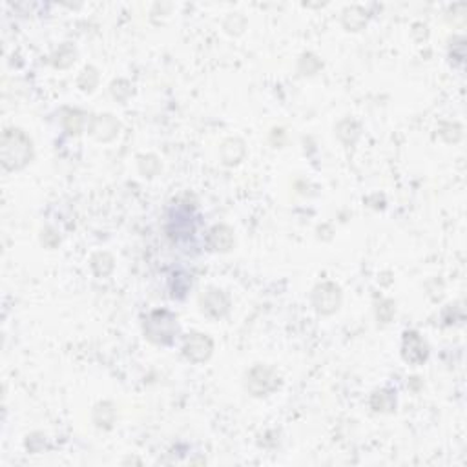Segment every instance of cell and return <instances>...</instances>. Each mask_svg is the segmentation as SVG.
<instances>
[{
  "label": "cell",
  "mask_w": 467,
  "mask_h": 467,
  "mask_svg": "<svg viewBox=\"0 0 467 467\" xmlns=\"http://www.w3.org/2000/svg\"><path fill=\"white\" fill-rule=\"evenodd\" d=\"M312 301H314L318 312L333 314L342 303V292L334 283H323V285L316 287V291L312 294Z\"/></svg>",
  "instance_id": "obj_4"
},
{
  "label": "cell",
  "mask_w": 467,
  "mask_h": 467,
  "mask_svg": "<svg viewBox=\"0 0 467 467\" xmlns=\"http://www.w3.org/2000/svg\"><path fill=\"white\" fill-rule=\"evenodd\" d=\"M66 126L68 130H70V134H79L81 128H83V117L79 114H72L66 119Z\"/></svg>",
  "instance_id": "obj_12"
},
{
  "label": "cell",
  "mask_w": 467,
  "mask_h": 467,
  "mask_svg": "<svg viewBox=\"0 0 467 467\" xmlns=\"http://www.w3.org/2000/svg\"><path fill=\"white\" fill-rule=\"evenodd\" d=\"M404 356L411 364H422L427 358L426 343L422 342V338L416 333L405 334L404 342Z\"/></svg>",
  "instance_id": "obj_7"
},
{
  "label": "cell",
  "mask_w": 467,
  "mask_h": 467,
  "mask_svg": "<svg viewBox=\"0 0 467 467\" xmlns=\"http://www.w3.org/2000/svg\"><path fill=\"white\" fill-rule=\"evenodd\" d=\"M148 340L154 343H170L177 334V320L167 311L154 312L145 325Z\"/></svg>",
  "instance_id": "obj_2"
},
{
  "label": "cell",
  "mask_w": 467,
  "mask_h": 467,
  "mask_svg": "<svg viewBox=\"0 0 467 467\" xmlns=\"http://www.w3.org/2000/svg\"><path fill=\"white\" fill-rule=\"evenodd\" d=\"M374 396H378V398H380V405H376V407H374L376 411H391L393 407H395V398H393L389 393L382 391V393H376Z\"/></svg>",
  "instance_id": "obj_11"
},
{
  "label": "cell",
  "mask_w": 467,
  "mask_h": 467,
  "mask_svg": "<svg viewBox=\"0 0 467 467\" xmlns=\"http://www.w3.org/2000/svg\"><path fill=\"white\" fill-rule=\"evenodd\" d=\"M92 134L101 141L114 139L115 135L119 134V123L112 115H99V117H95L94 125H92Z\"/></svg>",
  "instance_id": "obj_8"
},
{
  "label": "cell",
  "mask_w": 467,
  "mask_h": 467,
  "mask_svg": "<svg viewBox=\"0 0 467 467\" xmlns=\"http://www.w3.org/2000/svg\"><path fill=\"white\" fill-rule=\"evenodd\" d=\"M32 159V141L21 130H6L2 135V163L10 170L26 167Z\"/></svg>",
  "instance_id": "obj_1"
},
{
  "label": "cell",
  "mask_w": 467,
  "mask_h": 467,
  "mask_svg": "<svg viewBox=\"0 0 467 467\" xmlns=\"http://www.w3.org/2000/svg\"><path fill=\"white\" fill-rule=\"evenodd\" d=\"M212 349L214 343L210 338L205 336V334H192L185 343V356L196 362V364H199V362H205V360L210 358Z\"/></svg>",
  "instance_id": "obj_5"
},
{
  "label": "cell",
  "mask_w": 467,
  "mask_h": 467,
  "mask_svg": "<svg viewBox=\"0 0 467 467\" xmlns=\"http://www.w3.org/2000/svg\"><path fill=\"white\" fill-rule=\"evenodd\" d=\"M234 243V234L229 227H225V225H219L216 229L210 232V245H212L216 250H229L232 249Z\"/></svg>",
  "instance_id": "obj_10"
},
{
  "label": "cell",
  "mask_w": 467,
  "mask_h": 467,
  "mask_svg": "<svg viewBox=\"0 0 467 467\" xmlns=\"http://www.w3.org/2000/svg\"><path fill=\"white\" fill-rule=\"evenodd\" d=\"M278 385H280L278 374L265 365H256L247 376V389L254 396L269 395L274 389H278Z\"/></svg>",
  "instance_id": "obj_3"
},
{
  "label": "cell",
  "mask_w": 467,
  "mask_h": 467,
  "mask_svg": "<svg viewBox=\"0 0 467 467\" xmlns=\"http://www.w3.org/2000/svg\"><path fill=\"white\" fill-rule=\"evenodd\" d=\"M203 312L210 318H221L229 311V300L221 291H208L201 298Z\"/></svg>",
  "instance_id": "obj_6"
},
{
  "label": "cell",
  "mask_w": 467,
  "mask_h": 467,
  "mask_svg": "<svg viewBox=\"0 0 467 467\" xmlns=\"http://www.w3.org/2000/svg\"><path fill=\"white\" fill-rule=\"evenodd\" d=\"M221 156H223V161L227 165H234V163H239L245 156V145L243 141L239 139H227L221 146Z\"/></svg>",
  "instance_id": "obj_9"
}]
</instances>
